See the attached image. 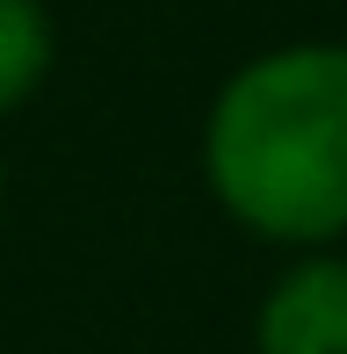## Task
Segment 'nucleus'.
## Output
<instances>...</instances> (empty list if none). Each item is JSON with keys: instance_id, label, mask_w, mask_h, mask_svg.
Returning <instances> with one entry per match:
<instances>
[{"instance_id": "nucleus-2", "label": "nucleus", "mask_w": 347, "mask_h": 354, "mask_svg": "<svg viewBox=\"0 0 347 354\" xmlns=\"http://www.w3.org/2000/svg\"><path fill=\"white\" fill-rule=\"evenodd\" d=\"M254 354H347V253H282L254 304Z\"/></svg>"}, {"instance_id": "nucleus-4", "label": "nucleus", "mask_w": 347, "mask_h": 354, "mask_svg": "<svg viewBox=\"0 0 347 354\" xmlns=\"http://www.w3.org/2000/svg\"><path fill=\"white\" fill-rule=\"evenodd\" d=\"M0 224H8V152H0Z\"/></svg>"}, {"instance_id": "nucleus-1", "label": "nucleus", "mask_w": 347, "mask_h": 354, "mask_svg": "<svg viewBox=\"0 0 347 354\" xmlns=\"http://www.w3.org/2000/svg\"><path fill=\"white\" fill-rule=\"evenodd\" d=\"M203 188L282 253L347 246V37H290L239 58L203 109Z\"/></svg>"}, {"instance_id": "nucleus-3", "label": "nucleus", "mask_w": 347, "mask_h": 354, "mask_svg": "<svg viewBox=\"0 0 347 354\" xmlns=\"http://www.w3.org/2000/svg\"><path fill=\"white\" fill-rule=\"evenodd\" d=\"M58 73V15L51 0H0V123L29 109Z\"/></svg>"}]
</instances>
